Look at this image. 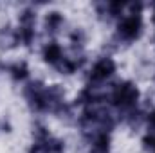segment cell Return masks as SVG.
<instances>
[{"label":"cell","mask_w":155,"mask_h":153,"mask_svg":"<svg viewBox=\"0 0 155 153\" xmlns=\"http://www.w3.org/2000/svg\"><path fill=\"white\" fill-rule=\"evenodd\" d=\"M112 72H114V63H112V60L103 58L101 61H97V63L94 65L92 74H90V79H92V81H103V79H107V77L110 76Z\"/></svg>","instance_id":"cell-3"},{"label":"cell","mask_w":155,"mask_h":153,"mask_svg":"<svg viewBox=\"0 0 155 153\" xmlns=\"http://www.w3.org/2000/svg\"><path fill=\"white\" fill-rule=\"evenodd\" d=\"M45 60L49 61V63H58V61H61L63 58H61V49L56 45V43H51L47 49H45Z\"/></svg>","instance_id":"cell-4"},{"label":"cell","mask_w":155,"mask_h":153,"mask_svg":"<svg viewBox=\"0 0 155 153\" xmlns=\"http://www.w3.org/2000/svg\"><path fill=\"white\" fill-rule=\"evenodd\" d=\"M139 29H141V18H139V15H130V16H126L119 24V34L124 40L135 38L139 34Z\"/></svg>","instance_id":"cell-2"},{"label":"cell","mask_w":155,"mask_h":153,"mask_svg":"<svg viewBox=\"0 0 155 153\" xmlns=\"http://www.w3.org/2000/svg\"><path fill=\"white\" fill-rule=\"evenodd\" d=\"M11 70H13V77L15 79H24V77L27 76V69L24 65H15Z\"/></svg>","instance_id":"cell-7"},{"label":"cell","mask_w":155,"mask_h":153,"mask_svg":"<svg viewBox=\"0 0 155 153\" xmlns=\"http://www.w3.org/2000/svg\"><path fill=\"white\" fill-rule=\"evenodd\" d=\"M60 24H61V16H60L58 13H52V15H49V16H47V22H45L47 31H56Z\"/></svg>","instance_id":"cell-6"},{"label":"cell","mask_w":155,"mask_h":153,"mask_svg":"<svg viewBox=\"0 0 155 153\" xmlns=\"http://www.w3.org/2000/svg\"><path fill=\"white\" fill-rule=\"evenodd\" d=\"M137 97H139L137 88L132 86V85H128V83H124V85H119L116 90H114L112 103L116 106H119V108H123V110H128V108H132L135 105Z\"/></svg>","instance_id":"cell-1"},{"label":"cell","mask_w":155,"mask_h":153,"mask_svg":"<svg viewBox=\"0 0 155 153\" xmlns=\"http://www.w3.org/2000/svg\"><path fill=\"white\" fill-rule=\"evenodd\" d=\"M92 151L94 153H107L108 151V137H107V133H99V135L94 139Z\"/></svg>","instance_id":"cell-5"},{"label":"cell","mask_w":155,"mask_h":153,"mask_svg":"<svg viewBox=\"0 0 155 153\" xmlns=\"http://www.w3.org/2000/svg\"><path fill=\"white\" fill-rule=\"evenodd\" d=\"M150 124L155 128V114H152V117H150Z\"/></svg>","instance_id":"cell-8"},{"label":"cell","mask_w":155,"mask_h":153,"mask_svg":"<svg viewBox=\"0 0 155 153\" xmlns=\"http://www.w3.org/2000/svg\"><path fill=\"white\" fill-rule=\"evenodd\" d=\"M153 148H155V144H153Z\"/></svg>","instance_id":"cell-9"}]
</instances>
